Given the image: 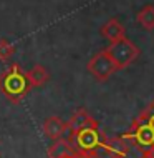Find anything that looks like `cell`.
I'll list each match as a JSON object with an SVG mask.
<instances>
[{
  "instance_id": "cell-1",
  "label": "cell",
  "mask_w": 154,
  "mask_h": 158,
  "mask_svg": "<svg viewBox=\"0 0 154 158\" xmlns=\"http://www.w3.org/2000/svg\"><path fill=\"white\" fill-rule=\"evenodd\" d=\"M30 87L27 75L22 72L20 65H10L5 72L0 73V93L12 103H20L30 93Z\"/></svg>"
},
{
  "instance_id": "cell-2",
  "label": "cell",
  "mask_w": 154,
  "mask_h": 158,
  "mask_svg": "<svg viewBox=\"0 0 154 158\" xmlns=\"http://www.w3.org/2000/svg\"><path fill=\"white\" fill-rule=\"evenodd\" d=\"M106 53L109 55V58L113 60L116 70H123V68L129 67L136 58L139 57V48L136 47L129 38L123 37L119 40L109 44V47L106 48Z\"/></svg>"
},
{
  "instance_id": "cell-3",
  "label": "cell",
  "mask_w": 154,
  "mask_h": 158,
  "mask_svg": "<svg viewBox=\"0 0 154 158\" xmlns=\"http://www.w3.org/2000/svg\"><path fill=\"white\" fill-rule=\"evenodd\" d=\"M68 138L73 142L76 152H78V158H81L85 155L98 153L105 136L101 135L100 127H91V128H85V130L76 131L75 135H68Z\"/></svg>"
},
{
  "instance_id": "cell-4",
  "label": "cell",
  "mask_w": 154,
  "mask_h": 158,
  "mask_svg": "<svg viewBox=\"0 0 154 158\" xmlns=\"http://www.w3.org/2000/svg\"><path fill=\"white\" fill-rule=\"evenodd\" d=\"M124 138L132 142L141 152H144V150H149V148L154 145V130L139 115V117L132 122L131 130L124 135Z\"/></svg>"
},
{
  "instance_id": "cell-5",
  "label": "cell",
  "mask_w": 154,
  "mask_h": 158,
  "mask_svg": "<svg viewBox=\"0 0 154 158\" xmlns=\"http://www.w3.org/2000/svg\"><path fill=\"white\" fill-rule=\"evenodd\" d=\"M88 72L91 73L98 82H106L111 75L116 72L113 60L109 58V55L106 53V50H101L96 55H93L88 62Z\"/></svg>"
},
{
  "instance_id": "cell-6",
  "label": "cell",
  "mask_w": 154,
  "mask_h": 158,
  "mask_svg": "<svg viewBox=\"0 0 154 158\" xmlns=\"http://www.w3.org/2000/svg\"><path fill=\"white\" fill-rule=\"evenodd\" d=\"M129 152V145H128L126 138H105L98 150V155L103 158H116V156H128Z\"/></svg>"
},
{
  "instance_id": "cell-7",
  "label": "cell",
  "mask_w": 154,
  "mask_h": 158,
  "mask_svg": "<svg viewBox=\"0 0 154 158\" xmlns=\"http://www.w3.org/2000/svg\"><path fill=\"white\" fill-rule=\"evenodd\" d=\"M66 125H68V135H75L76 131L85 130V128L100 127L98 122L88 113L86 108H78L73 115H71L70 120L66 122Z\"/></svg>"
},
{
  "instance_id": "cell-8",
  "label": "cell",
  "mask_w": 154,
  "mask_h": 158,
  "mask_svg": "<svg viewBox=\"0 0 154 158\" xmlns=\"http://www.w3.org/2000/svg\"><path fill=\"white\" fill-rule=\"evenodd\" d=\"M43 133L51 142L63 138L68 133V125L60 117H48L43 122Z\"/></svg>"
},
{
  "instance_id": "cell-9",
  "label": "cell",
  "mask_w": 154,
  "mask_h": 158,
  "mask_svg": "<svg viewBox=\"0 0 154 158\" xmlns=\"http://www.w3.org/2000/svg\"><path fill=\"white\" fill-rule=\"evenodd\" d=\"M65 155H73L78 158V152H76L73 142L68 136L66 138L63 136L60 140H55L48 148V158H60V156H65Z\"/></svg>"
},
{
  "instance_id": "cell-10",
  "label": "cell",
  "mask_w": 154,
  "mask_h": 158,
  "mask_svg": "<svg viewBox=\"0 0 154 158\" xmlns=\"http://www.w3.org/2000/svg\"><path fill=\"white\" fill-rule=\"evenodd\" d=\"M100 32H101V37L106 38L109 44H113V42L119 40V38L126 37L124 25L119 22V20H116V19H109L106 23H103V27H101Z\"/></svg>"
},
{
  "instance_id": "cell-11",
  "label": "cell",
  "mask_w": 154,
  "mask_h": 158,
  "mask_svg": "<svg viewBox=\"0 0 154 158\" xmlns=\"http://www.w3.org/2000/svg\"><path fill=\"white\" fill-rule=\"evenodd\" d=\"M25 75H27V80H28V83L32 88L43 87V85L50 80V73L43 65H33Z\"/></svg>"
},
{
  "instance_id": "cell-12",
  "label": "cell",
  "mask_w": 154,
  "mask_h": 158,
  "mask_svg": "<svg viewBox=\"0 0 154 158\" xmlns=\"http://www.w3.org/2000/svg\"><path fill=\"white\" fill-rule=\"evenodd\" d=\"M136 22H138L144 30H148V32L154 30V5L149 3V5L141 8L138 12V15H136Z\"/></svg>"
},
{
  "instance_id": "cell-13",
  "label": "cell",
  "mask_w": 154,
  "mask_h": 158,
  "mask_svg": "<svg viewBox=\"0 0 154 158\" xmlns=\"http://www.w3.org/2000/svg\"><path fill=\"white\" fill-rule=\"evenodd\" d=\"M15 53V47L7 40V38H0V62H8Z\"/></svg>"
},
{
  "instance_id": "cell-14",
  "label": "cell",
  "mask_w": 154,
  "mask_h": 158,
  "mask_svg": "<svg viewBox=\"0 0 154 158\" xmlns=\"http://www.w3.org/2000/svg\"><path fill=\"white\" fill-rule=\"evenodd\" d=\"M141 117H143L144 120H146V122L149 123V127H151L152 130H154V100H152L151 103H149V105L146 106V108L143 110Z\"/></svg>"
},
{
  "instance_id": "cell-15",
  "label": "cell",
  "mask_w": 154,
  "mask_h": 158,
  "mask_svg": "<svg viewBox=\"0 0 154 158\" xmlns=\"http://www.w3.org/2000/svg\"><path fill=\"white\" fill-rule=\"evenodd\" d=\"M139 158H154L152 155H151V152H149V150H144L143 153H141V156Z\"/></svg>"
},
{
  "instance_id": "cell-16",
  "label": "cell",
  "mask_w": 154,
  "mask_h": 158,
  "mask_svg": "<svg viewBox=\"0 0 154 158\" xmlns=\"http://www.w3.org/2000/svg\"><path fill=\"white\" fill-rule=\"evenodd\" d=\"M81 158H103V156H100L98 153H95V155H85V156H81Z\"/></svg>"
},
{
  "instance_id": "cell-17",
  "label": "cell",
  "mask_w": 154,
  "mask_h": 158,
  "mask_svg": "<svg viewBox=\"0 0 154 158\" xmlns=\"http://www.w3.org/2000/svg\"><path fill=\"white\" fill-rule=\"evenodd\" d=\"M60 158H76V156H73V155H65V156H60Z\"/></svg>"
},
{
  "instance_id": "cell-18",
  "label": "cell",
  "mask_w": 154,
  "mask_h": 158,
  "mask_svg": "<svg viewBox=\"0 0 154 158\" xmlns=\"http://www.w3.org/2000/svg\"><path fill=\"white\" fill-rule=\"evenodd\" d=\"M149 152H151V155L154 156V145H152V147H151V148H149Z\"/></svg>"
},
{
  "instance_id": "cell-19",
  "label": "cell",
  "mask_w": 154,
  "mask_h": 158,
  "mask_svg": "<svg viewBox=\"0 0 154 158\" xmlns=\"http://www.w3.org/2000/svg\"><path fill=\"white\" fill-rule=\"evenodd\" d=\"M116 158H128V156H116Z\"/></svg>"
}]
</instances>
